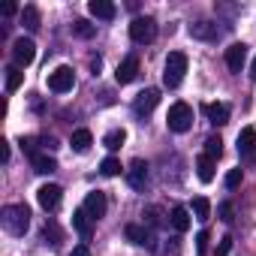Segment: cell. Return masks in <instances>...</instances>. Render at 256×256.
I'll return each instance as SVG.
<instances>
[{
  "instance_id": "6da1fadb",
  "label": "cell",
  "mask_w": 256,
  "mask_h": 256,
  "mask_svg": "<svg viewBox=\"0 0 256 256\" xmlns=\"http://www.w3.org/2000/svg\"><path fill=\"white\" fill-rule=\"evenodd\" d=\"M0 223H4V229L10 235H24L28 226H30V208L28 205H4V211H0Z\"/></svg>"
},
{
  "instance_id": "7a4b0ae2",
  "label": "cell",
  "mask_w": 256,
  "mask_h": 256,
  "mask_svg": "<svg viewBox=\"0 0 256 256\" xmlns=\"http://www.w3.org/2000/svg\"><path fill=\"white\" fill-rule=\"evenodd\" d=\"M184 72H187V54L184 52H169L166 66H163V84L166 88H178L184 82Z\"/></svg>"
},
{
  "instance_id": "3957f363",
  "label": "cell",
  "mask_w": 256,
  "mask_h": 256,
  "mask_svg": "<svg viewBox=\"0 0 256 256\" xmlns=\"http://www.w3.org/2000/svg\"><path fill=\"white\" fill-rule=\"evenodd\" d=\"M166 124H169L172 133H187L193 126V108L187 102H172V108L166 114Z\"/></svg>"
},
{
  "instance_id": "277c9868",
  "label": "cell",
  "mask_w": 256,
  "mask_h": 256,
  "mask_svg": "<svg viewBox=\"0 0 256 256\" xmlns=\"http://www.w3.org/2000/svg\"><path fill=\"white\" fill-rule=\"evenodd\" d=\"M130 40H133V42H139V46L154 42V40H157V22H154V18H148V16L133 18V22H130Z\"/></svg>"
},
{
  "instance_id": "5b68a950",
  "label": "cell",
  "mask_w": 256,
  "mask_h": 256,
  "mask_svg": "<svg viewBox=\"0 0 256 256\" xmlns=\"http://www.w3.org/2000/svg\"><path fill=\"white\" fill-rule=\"evenodd\" d=\"M12 60H16V66H30L34 60H36V42L30 40V36H18L16 42H12Z\"/></svg>"
},
{
  "instance_id": "8992f818",
  "label": "cell",
  "mask_w": 256,
  "mask_h": 256,
  "mask_svg": "<svg viewBox=\"0 0 256 256\" xmlns=\"http://www.w3.org/2000/svg\"><path fill=\"white\" fill-rule=\"evenodd\" d=\"M72 84H76V72H72V66H58L54 72H48V90H54V94H66V90H72Z\"/></svg>"
},
{
  "instance_id": "52a82bcc",
  "label": "cell",
  "mask_w": 256,
  "mask_h": 256,
  "mask_svg": "<svg viewBox=\"0 0 256 256\" xmlns=\"http://www.w3.org/2000/svg\"><path fill=\"white\" fill-rule=\"evenodd\" d=\"M139 58L136 54H130V58H124L120 64H118V70H114V78H118V84H130V82H136L139 78Z\"/></svg>"
},
{
  "instance_id": "ba28073f",
  "label": "cell",
  "mask_w": 256,
  "mask_h": 256,
  "mask_svg": "<svg viewBox=\"0 0 256 256\" xmlns=\"http://www.w3.org/2000/svg\"><path fill=\"white\" fill-rule=\"evenodd\" d=\"M36 199H40V205H42L46 211H58V205H60V199H64V190H60L58 184H42V187L36 190Z\"/></svg>"
},
{
  "instance_id": "9c48e42d",
  "label": "cell",
  "mask_w": 256,
  "mask_h": 256,
  "mask_svg": "<svg viewBox=\"0 0 256 256\" xmlns=\"http://www.w3.org/2000/svg\"><path fill=\"white\" fill-rule=\"evenodd\" d=\"M157 102H160V90H157V88H148V90H142V94L133 100V112H136V114H151Z\"/></svg>"
},
{
  "instance_id": "30bf717a",
  "label": "cell",
  "mask_w": 256,
  "mask_h": 256,
  "mask_svg": "<svg viewBox=\"0 0 256 256\" xmlns=\"http://www.w3.org/2000/svg\"><path fill=\"white\" fill-rule=\"evenodd\" d=\"M126 181H130L133 190H145V184H148V163L145 160H133L130 169H126Z\"/></svg>"
},
{
  "instance_id": "8fae6325",
  "label": "cell",
  "mask_w": 256,
  "mask_h": 256,
  "mask_svg": "<svg viewBox=\"0 0 256 256\" xmlns=\"http://www.w3.org/2000/svg\"><path fill=\"white\" fill-rule=\"evenodd\" d=\"M244 60H247V46H244V42H232V46L226 48V66H229L232 72H241Z\"/></svg>"
},
{
  "instance_id": "7c38bea8",
  "label": "cell",
  "mask_w": 256,
  "mask_h": 256,
  "mask_svg": "<svg viewBox=\"0 0 256 256\" xmlns=\"http://www.w3.org/2000/svg\"><path fill=\"white\" fill-rule=\"evenodd\" d=\"M202 112H205V118H208L214 126L229 124V106H226V102H205V106H202Z\"/></svg>"
},
{
  "instance_id": "4fadbf2b",
  "label": "cell",
  "mask_w": 256,
  "mask_h": 256,
  "mask_svg": "<svg viewBox=\"0 0 256 256\" xmlns=\"http://www.w3.org/2000/svg\"><path fill=\"white\" fill-rule=\"evenodd\" d=\"M106 208H108V202H106V193L94 190V193H88V196H84V211H88L94 220H100V217L106 214Z\"/></svg>"
},
{
  "instance_id": "5bb4252c",
  "label": "cell",
  "mask_w": 256,
  "mask_h": 256,
  "mask_svg": "<svg viewBox=\"0 0 256 256\" xmlns=\"http://www.w3.org/2000/svg\"><path fill=\"white\" fill-rule=\"evenodd\" d=\"M88 12H90L94 18L112 22V18L118 16V6H114V4H108V0H90V4H88Z\"/></svg>"
},
{
  "instance_id": "9a60e30c",
  "label": "cell",
  "mask_w": 256,
  "mask_h": 256,
  "mask_svg": "<svg viewBox=\"0 0 256 256\" xmlns=\"http://www.w3.org/2000/svg\"><path fill=\"white\" fill-rule=\"evenodd\" d=\"M72 226H76V232L88 241L90 235H94V217L84 211V208H78V211H72Z\"/></svg>"
},
{
  "instance_id": "2e32d148",
  "label": "cell",
  "mask_w": 256,
  "mask_h": 256,
  "mask_svg": "<svg viewBox=\"0 0 256 256\" xmlns=\"http://www.w3.org/2000/svg\"><path fill=\"white\" fill-rule=\"evenodd\" d=\"M124 235H126V241H133V244H145V247H154V238H151V232L145 229V226H139V223H130L124 229Z\"/></svg>"
},
{
  "instance_id": "e0dca14e",
  "label": "cell",
  "mask_w": 256,
  "mask_h": 256,
  "mask_svg": "<svg viewBox=\"0 0 256 256\" xmlns=\"http://www.w3.org/2000/svg\"><path fill=\"white\" fill-rule=\"evenodd\" d=\"M238 154H244V157L256 154V130L253 126H244V130L238 133Z\"/></svg>"
},
{
  "instance_id": "ac0fdd59",
  "label": "cell",
  "mask_w": 256,
  "mask_h": 256,
  "mask_svg": "<svg viewBox=\"0 0 256 256\" xmlns=\"http://www.w3.org/2000/svg\"><path fill=\"white\" fill-rule=\"evenodd\" d=\"M196 175H199L202 184H211V181H214V160H211L208 154H202V157L196 160Z\"/></svg>"
},
{
  "instance_id": "d6986e66",
  "label": "cell",
  "mask_w": 256,
  "mask_h": 256,
  "mask_svg": "<svg viewBox=\"0 0 256 256\" xmlns=\"http://www.w3.org/2000/svg\"><path fill=\"white\" fill-rule=\"evenodd\" d=\"M169 220H172V226H175L178 232H187V229H190V208L175 205V208H172V214H169Z\"/></svg>"
},
{
  "instance_id": "ffe728a7",
  "label": "cell",
  "mask_w": 256,
  "mask_h": 256,
  "mask_svg": "<svg viewBox=\"0 0 256 256\" xmlns=\"http://www.w3.org/2000/svg\"><path fill=\"white\" fill-rule=\"evenodd\" d=\"M190 36H196V40H217V24L196 22V24H190Z\"/></svg>"
},
{
  "instance_id": "44dd1931",
  "label": "cell",
  "mask_w": 256,
  "mask_h": 256,
  "mask_svg": "<svg viewBox=\"0 0 256 256\" xmlns=\"http://www.w3.org/2000/svg\"><path fill=\"white\" fill-rule=\"evenodd\" d=\"M70 145H72V151L84 154V151L94 145V133H90V130H76V133H72V139H70Z\"/></svg>"
},
{
  "instance_id": "7402d4cb",
  "label": "cell",
  "mask_w": 256,
  "mask_h": 256,
  "mask_svg": "<svg viewBox=\"0 0 256 256\" xmlns=\"http://www.w3.org/2000/svg\"><path fill=\"white\" fill-rule=\"evenodd\" d=\"M30 163H34V169H36L40 175H52V172H58V160L48 157V154H36Z\"/></svg>"
},
{
  "instance_id": "603a6c76",
  "label": "cell",
  "mask_w": 256,
  "mask_h": 256,
  "mask_svg": "<svg viewBox=\"0 0 256 256\" xmlns=\"http://www.w3.org/2000/svg\"><path fill=\"white\" fill-rule=\"evenodd\" d=\"M22 24L28 30H40V10L36 6H24L22 10Z\"/></svg>"
},
{
  "instance_id": "cb8c5ba5",
  "label": "cell",
  "mask_w": 256,
  "mask_h": 256,
  "mask_svg": "<svg viewBox=\"0 0 256 256\" xmlns=\"http://www.w3.org/2000/svg\"><path fill=\"white\" fill-rule=\"evenodd\" d=\"M24 84V72H22V66H10L6 70V90L12 94V90H18Z\"/></svg>"
},
{
  "instance_id": "d4e9b609",
  "label": "cell",
  "mask_w": 256,
  "mask_h": 256,
  "mask_svg": "<svg viewBox=\"0 0 256 256\" xmlns=\"http://www.w3.org/2000/svg\"><path fill=\"white\" fill-rule=\"evenodd\" d=\"M193 214H196L199 223H205V220L211 217V202H208L205 196H196V199H193Z\"/></svg>"
},
{
  "instance_id": "484cf974",
  "label": "cell",
  "mask_w": 256,
  "mask_h": 256,
  "mask_svg": "<svg viewBox=\"0 0 256 256\" xmlns=\"http://www.w3.org/2000/svg\"><path fill=\"white\" fill-rule=\"evenodd\" d=\"M72 34L82 36V40H90V36L96 34V28H94L90 22H84V18H76V22H72Z\"/></svg>"
},
{
  "instance_id": "4316f807",
  "label": "cell",
  "mask_w": 256,
  "mask_h": 256,
  "mask_svg": "<svg viewBox=\"0 0 256 256\" xmlns=\"http://www.w3.org/2000/svg\"><path fill=\"white\" fill-rule=\"evenodd\" d=\"M124 139H126V133H124V130H112V133H106L102 145H106L108 151H118V148L124 145Z\"/></svg>"
},
{
  "instance_id": "83f0119b",
  "label": "cell",
  "mask_w": 256,
  "mask_h": 256,
  "mask_svg": "<svg viewBox=\"0 0 256 256\" xmlns=\"http://www.w3.org/2000/svg\"><path fill=\"white\" fill-rule=\"evenodd\" d=\"M205 154H208L211 160H217V157L223 154V139H220V136H208V139H205Z\"/></svg>"
},
{
  "instance_id": "f1b7e54d",
  "label": "cell",
  "mask_w": 256,
  "mask_h": 256,
  "mask_svg": "<svg viewBox=\"0 0 256 256\" xmlns=\"http://www.w3.org/2000/svg\"><path fill=\"white\" fill-rule=\"evenodd\" d=\"M100 172H102L106 178H114V175H120V160H114V157H106V160L100 163Z\"/></svg>"
},
{
  "instance_id": "f546056e",
  "label": "cell",
  "mask_w": 256,
  "mask_h": 256,
  "mask_svg": "<svg viewBox=\"0 0 256 256\" xmlns=\"http://www.w3.org/2000/svg\"><path fill=\"white\" fill-rule=\"evenodd\" d=\"M217 214H220L223 223H232V220H235V208H232V202H220V205H217Z\"/></svg>"
},
{
  "instance_id": "4dcf8cb0",
  "label": "cell",
  "mask_w": 256,
  "mask_h": 256,
  "mask_svg": "<svg viewBox=\"0 0 256 256\" xmlns=\"http://www.w3.org/2000/svg\"><path fill=\"white\" fill-rule=\"evenodd\" d=\"M208 241H211V232H208V229H202V232L196 235V253H199V256H205V253H208Z\"/></svg>"
},
{
  "instance_id": "1f68e13d",
  "label": "cell",
  "mask_w": 256,
  "mask_h": 256,
  "mask_svg": "<svg viewBox=\"0 0 256 256\" xmlns=\"http://www.w3.org/2000/svg\"><path fill=\"white\" fill-rule=\"evenodd\" d=\"M241 178H244V172H241V169H229V175H226V187H229V190H235V187L241 184Z\"/></svg>"
},
{
  "instance_id": "d6a6232c",
  "label": "cell",
  "mask_w": 256,
  "mask_h": 256,
  "mask_svg": "<svg viewBox=\"0 0 256 256\" xmlns=\"http://www.w3.org/2000/svg\"><path fill=\"white\" fill-rule=\"evenodd\" d=\"M145 217H148V223H151V226H160V223H163V217H160V208H157V205L145 208Z\"/></svg>"
},
{
  "instance_id": "836d02e7",
  "label": "cell",
  "mask_w": 256,
  "mask_h": 256,
  "mask_svg": "<svg viewBox=\"0 0 256 256\" xmlns=\"http://www.w3.org/2000/svg\"><path fill=\"white\" fill-rule=\"evenodd\" d=\"M229 250H232V235H223L217 244V256H229Z\"/></svg>"
},
{
  "instance_id": "e575fe53",
  "label": "cell",
  "mask_w": 256,
  "mask_h": 256,
  "mask_svg": "<svg viewBox=\"0 0 256 256\" xmlns=\"http://www.w3.org/2000/svg\"><path fill=\"white\" fill-rule=\"evenodd\" d=\"M42 235H46V238H54V244H58V238H60V229H58V223H46Z\"/></svg>"
},
{
  "instance_id": "d590c367",
  "label": "cell",
  "mask_w": 256,
  "mask_h": 256,
  "mask_svg": "<svg viewBox=\"0 0 256 256\" xmlns=\"http://www.w3.org/2000/svg\"><path fill=\"white\" fill-rule=\"evenodd\" d=\"M0 163H10V142H0Z\"/></svg>"
},
{
  "instance_id": "8d00e7d4",
  "label": "cell",
  "mask_w": 256,
  "mask_h": 256,
  "mask_svg": "<svg viewBox=\"0 0 256 256\" xmlns=\"http://www.w3.org/2000/svg\"><path fill=\"white\" fill-rule=\"evenodd\" d=\"M72 256H90V247L88 244H78V247H72Z\"/></svg>"
},
{
  "instance_id": "74e56055",
  "label": "cell",
  "mask_w": 256,
  "mask_h": 256,
  "mask_svg": "<svg viewBox=\"0 0 256 256\" xmlns=\"http://www.w3.org/2000/svg\"><path fill=\"white\" fill-rule=\"evenodd\" d=\"M16 12H18V4H6V6H4V16H6V18L16 16Z\"/></svg>"
},
{
  "instance_id": "f35d334b",
  "label": "cell",
  "mask_w": 256,
  "mask_h": 256,
  "mask_svg": "<svg viewBox=\"0 0 256 256\" xmlns=\"http://www.w3.org/2000/svg\"><path fill=\"white\" fill-rule=\"evenodd\" d=\"M100 66H102V60H100V58H94V60H90V70H94V72H100Z\"/></svg>"
},
{
  "instance_id": "ab89813d",
  "label": "cell",
  "mask_w": 256,
  "mask_h": 256,
  "mask_svg": "<svg viewBox=\"0 0 256 256\" xmlns=\"http://www.w3.org/2000/svg\"><path fill=\"white\" fill-rule=\"evenodd\" d=\"M250 78L256 82V58H253V64H250Z\"/></svg>"
}]
</instances>
